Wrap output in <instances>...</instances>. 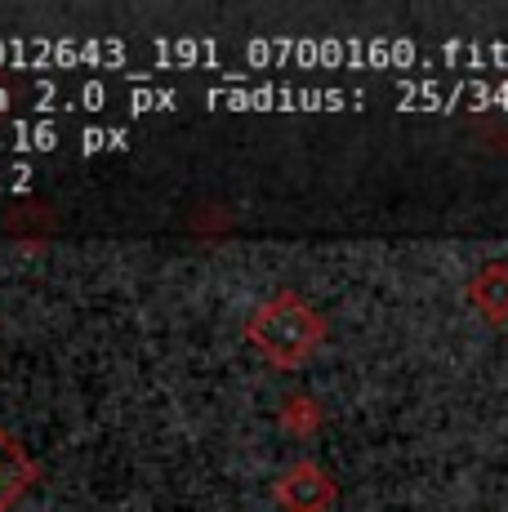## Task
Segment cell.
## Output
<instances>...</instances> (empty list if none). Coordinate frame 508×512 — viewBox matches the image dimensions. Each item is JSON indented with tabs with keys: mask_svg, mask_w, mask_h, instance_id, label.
Segmentation results:
<instances>
[{
	"mask_svg": "<svg viewBox=\"0 0 508 512\" xmlns=\"http://www.w3.org/2000/svg\"><path fill=\"white\" fill-rule=\"evenodd\" d=\"M32 486V459L18 450V441L0 428V512L14 508V499Z\"/></svg>",
	"mask_w": 508,
	"mask_h": 512,
	"instance_id": "1",
	"label": "cell"
}]
</instances>
